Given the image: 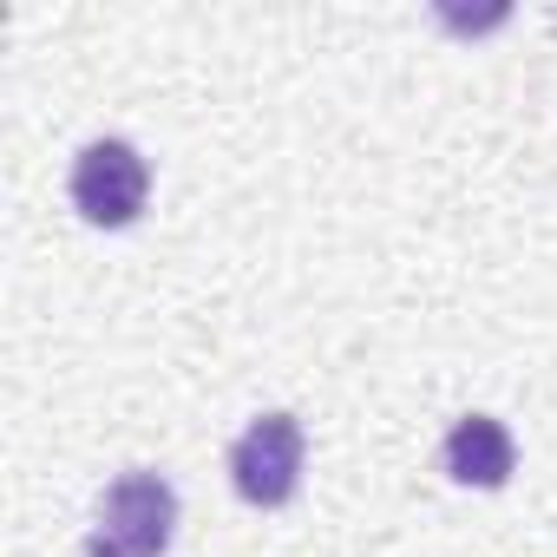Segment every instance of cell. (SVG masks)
I'll use <instances>...</instances> for the list:
<instances>
[{
    "instance_id": "277c9868",
    "label": "cell",
    "mask_w": 557,
    "mask_h": 557,
    "mask_svg": "<svg viewBox=\"0 0 557 557\" xmlns=\"http://www.w3.org/2000/svg\"><path fill=\"white\" fill-rule=\"evenodd\" d=\"M511 466H518V446H511L505 420H492V413H466V420L446 433V472H453L459 485L498 492V485L511 479Z\"/></svg>"
},
{
    "instance_id": "3957f363",
    "label": "cell",
    "mask_w": 557,
    "mask_h": 557,
    "mask_svg": "<svg viewBox=\"0 0 557 557\" xmlns=\"http://www.w3.org/2000/svg\"><path fill=\"white\" fill-rule=\"evenodd\" d=\"M230 485L243 505H289L296 485H302V420L296 413H262L236 433L230 446Z\"/></svg>"
},
{
    "instance_id": "7a4b0ae2",
    "label": "cell",
    "mask_w": 557,
    "mask_h": 557,
    "mask_svg": "<svg viewBox=\"0 0 557 557\" xmlns=\"http://www.w3.org/2000/svg\"><path fill=\"white\" fill-rule=\"evenodd\" d=\"M66 190H73V210L92 230H125V223H138V210L151 197V164L125 138H92L73 158V184Z\"/></svg>"
},
{
    "instance_id": "6da1fadb",
    "label": "cell",
    "mask_w": 557,
    "mask_h": 557,
    "mask_svg": "<svg viewBox=\"0 0 557 557\" xmlns=\"http://www.w3.org/2000/svg\"><path fill=\"white\" fill-rule=\"evenodd\" d=\"M171 537H177V485L151 466H132L106 485L86 557H164Z\"/></svg>"
}]
</instances>
